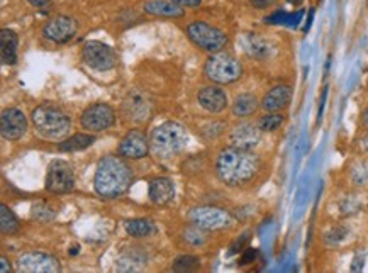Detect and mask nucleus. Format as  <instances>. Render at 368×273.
<instances>
[{"instance_id": "26", "label": "nucleus", "mask_w": 368, "mask_h": 273, "mask_svg": "<svg viewBox=\"0 0 368 273\" xmlns=\"http://www.w3.org/2000/svg\"><path fill=\"white\" fill-rule=\"evenodd\" d=\"M95 138L92 136V134H83V133H78L75 134V136L68 138V140L61 141L58 144V148L61 151H82V149L89 148V146L94 143Z\"/></svg>"}, {"instance_id": "9", "label": "nucleus", "mask_w": 368, "mask_h": 273, "mask_svg": "<svg viewBox=\"0 0 368 273\" xmlns=\"http://www.w3.org/2000/svg\"><path fill=\"white\" fill-rule=\"evenodd\" d=\"M75 176L74 170L67 161L55 160L49 163L46 175V190L51 194H68L74 190Z\"/></svg>"}, {"instance_id": "12", "label": "nucleus", "mask_w": 368, "mask_h": 273, "mask_svg": "<svg viewBox=\"0 0 368 273\" xmlns=\"http://www.w3.org/2000/svg\"><path fill=\"white\" fill-rule=\"evenodd\" d=\"M17 270L22 273H58L60 261L41 251H29L19 256Z\"/></svg>"}, {"instance_id": "33", "label": "nucleus", "mask_w": 368, "mask_h": 273, "mask_svg": "<svg viewBox=\"0 0 368 273\" xmlns=\"http://www.w3.org/2000/svg\"><path fill=\"white\" fill-rule=\"evenodd\" d=\"M172 2L185 9V7H199L202 3V0H172Z\"/></svg>"}, {"instance_id": "34", "label": "nucleus", "mask_w": 368, "mask_h": 273, "mask_svg": "<svg viewBox=\"0 0 368 273\" xmlns=\"http://www.w3.org/2000/svg\"><path fill=\"white\" fill-rule=\"evenodd\" d=\"M0 272L2 273H10L12 272V265L9 263V260L6 258V256H0Z\"/></svg>"}, {"instance_id": "4", "label": "nucleus", "mask_w": 368, "mask_h": 273, "mask_svg": "<svg viewBox=\"0 0 368 273\" xmlns=\"http://www.w3.org/2000/svg\"><path fill=\"white\" fill-rule=\"evenodd\" d=\"M31 121H33L37 134L44 140H61L70 133L72 128L70 115L65 114L58 107L48 106V104L36 107L31 115Z\"/></svg>"}, {"instance_id": "19", "label": "nucleus", "mask_w": 368, "mask_h": 273, "mask_svg": "<svg viewBox=\"0 0 368 273\" xmlns=\"http://www.w3.org/2000/svg\"><path fill=\"white\" fill-rule=\"evenodd\" d=\"M290 101H292V88L289 85H277L268 90V94L263 97L262 109L265 113H280L289 106Z\"/></svg>"}, {"instance_id": "35", "label": "nucleus", "mask_w": 368, "mask_h": 273, "mask_svg": "<svg viewBox=\"0 0 368 273\" xmlns=\"http://www.w3.org/2000/svg\"><path fill=\"white\" fill-rule=\"evenodd\" d=\"M256 255H258V251H256V249H248V251L244 253V256H246V258L241 260V263H250V261L256 258Z\"/></svg>"}, {"instance_id": "30", "label": "nucleus", "mask_w": 368, "mask_h": 273, "mask_svg": "<svg viewBox=\"0 0 368 273\" xmlns=\"http://www.w3.org/2000/svg\"><path fill=\"white\" fill-rule=\"evenodd\" d=\"M283 124V115H280L277 113H268L267 115H263L258 121V128L263 131V133H271V131H277L280 126Z\"/></svg>"}, {"instance_id": "18", "label": "nucleus", "mask_w": 368, "mask_h": 273, "mask_svg": "<svg viewBox=\"0 0 368 273\" xmlns=\"http://www.w3.org/2000/svg\"><path fill=\"white\" fill-rule=\"evenodd\" d=\"M199 104L210 114H219L228 107V95L221 87H204L197 95Z\"/></svg>"}, {"instance_id": "14", "label": "nucleus", "mask_w": 368, "mask_h": 273, "mask_svg": "<svg viewBox=\"0 0 368 273\" xmlns=\"http://www.w3.org/2000/svg\"><path fill=\"white\" fill-rule=\"evenodd\" d=\"M149 149H151V146H149L148 138L144 136L143 131L133 129L129 131V133L124 136V140L119 143L117 153L119 156H122V158L140 160L148 155Z\"/></svg>"}, {"instance_id": "38", "label": "nucleus", "mask_w": 368, "mask_h": 273, "mask_svg": "<svg viewBox=\"0 0 368 273\" xmlns=\"http://www.w3.org/2000/svg\"><path fill=\"white\" fill-rule=\"evenodd\" d=\"M289 3H292V6H299V3H302L304 0H287Z\"/></svg>"}, {"instance_id": "22", "label": "nucleus", "mask_w": 368, "mask_h": 273, "mask_svg": "<svg viewBox=\"0 0 368 273\" xmlns=\"http://www.w3.org/2000/svg\"><path fill=\"white\" fill-rule=\"evenodd\" d=\"M144 13L149 15H158V17H172L177 19L182 17L183 7L177 6L172 0H151V2L144 3Z\"/></svg>"}, {"instance_id": "25", "label": "nucleus", "mask_w": 368, "mask_h": 273, "mask_svg": "<svg viewBox=\"0 0 368 273\" xmlns=\"http://www.w3.org/2000/svg\"><path fill=\"white\" fill-rule=\"evenodd\" d=\"M256 109H258V99L253 94L237 95L233 102V114L237 117H248V115L255 114Z\"/></svg>"}, {"instance_id": "2", "label": "nucleus", "mask_w": 368, "mask_h": 273, "mask_svg": "<svg viewBox=\"0 0 368 273\" xmlns=\"http://www.w3.org/2000/svg\"><path fill=\"white\" fill-rule=\"evenodd\" d=\"M133 173L128 165L117 156H103L95 170V192L103 199H116L124 195L131 187Z\"/></svg>"}, {"instance_id": "21", "label": "nucleus", "mask_w": 368, "mask_h": 273, "mask_svg": "<svg viewBox=\"0 0 368 273\" xmlns=\"http://www.w3.org/2000/svg\"><path fill=\"white\" fill-rule=\"evenodd\" d=\"M19 38L14 31H0V60L3 65H14L17 61Z\"/></svg>"}, {"instance_id": "32", "label": "nucleus", "mask_w": 368, "mask_h": 273, "mask_svg": "<svg viewBox=\"0 0 368 273\" xmlns=\"http://www.w3.org/2000/svg\"><path fill=\"white\" fill-rule=\"evenodd\" d=\"M275 2H277V0H250V3L255 9H268V7L274 6Z\"/></svg>"}, {"instance_id": "5", "label": "nucleus", "mask_w": 368, "mask_h": 273, "mask_svg": "<svg viewBox=\"0 0 368 273\" xmlns=\"http://www.w3.org/2000/svg\"><path fill=\"white\" fill-rule=\"evenodd\" d=\"M204 73L210 82L217 85H231L243 75V65L231 53L217 51L206 61Z\"/></svg>"}, {"instance_id": "16", "label": "nucleus", "mask_w": 368, "mask_h": 273, "mask_svg": "<svg viewBox=\"0 0 368 273\" xmlns=\"http://www.w3.org/2000/svg\"><path fill=\"white\" fill-rule=\"evenodd\" d=\"M241 48L253 60H270L275 55V46L270 40L260 36V34H244L241 38Z\"/></svg>"}, {"instance_id": "13", "label": "nucleus", "mask_w": 368, "mask_h": 273, "mask_svg": "<svg viewBox=\"0 0 368 273\" xmlns=\"http://www.w3.org/2000/svg\"><path fill=\"white\" fill-rule=\"evenodd\" d=\"M76 33V21L70 15H56L43 28V36L51 43H67Z\"/></svg>"}, {"instance_id": "20", "label": "nucleus", "mask_w": 368, "mask_h": 273, "mask_svg": "<svg viewBox=\"0 0 368 273\" xmlns=\"http://www.w3.org/2000/svg\"><path fill=\"white\" fill-rule=\"evenodd\" d=\"M149 201L155 206H168L175 197V185L170 179H153L149 182Z\"/></svg>"}, {"instance_id": "23", "label": "nucleus", "mask_w": 368, "mask_h": 273, "mask_svg": "<svg viewBox=\"0 0 368 273\" xmlns=\"http://www.w3.org/2000/svg\"><path fill=\"white\" fill-rule=\"evenodd\" d=\"M147 265V255L140 249L133 248L122 253L121 260H119V272H140Z\"/></svg>"}, {"instance_id": "24", "label": "nucleus", "mask_w": 368, "mask_h": 273, "mask_svg": "<svg viewBox=\"0 0 368 273\" xmlns=\"http://www.w3.org/2000/svg\"><path fill=\"white\" fill-rule=\"evenodd\" d=\"M124 229L133 238H148L158 231L155 222L149 221V219H129L124 222Z\"/></svg>"}, {"instance_id": "1", "label": "nucleus", "mask_w": 368, "mask_h": 273, "mask_svg": "<svg viewBox=\"0 0 368 273\" xmlns=\"http://www.w3.org/2000/svg\"><path fill=\"white\" fill-rule=\"evenodd\" d=\"M260 160L253 149H243L231 146L224 148L217 155L216 172L222 183L231 187L244 185L258 173Z\"/></svg>"}, {"instance_id": "10", "label": "nucleus", "mask_w": 368, "mask_h": 273, "mask_svg": "<svg viewBox=\"0 0 368 273\" xmlns=\"http://www.w3.org/2000/svg\"><path fill=\"white\" fill-rule=\"evenodd\" d=\"M114 121H116V114H114L112 107L107 104H94V106L87 107L80 117L83 129L90 131V133H101V131L109 129Z\"/></svg>"}, {"instance_id": "15", "label": "nucleus", "mask_w": 368, "mask_h": 273, "mask_svg": "<svg viewBox=\"0 0 368 273\" xmlns=\"http://www.w3.org/2000/svg\"><path fill=\"white\" fill-rule=\"evenodd\" d=\"M28 131V119L22 110L19 109H6L0 117V134L3 140L15 141L22 138Z\"/></svg>"}, {"instance_id": "3", "label": "nucleus", "mask_w": 368, "mask_h": 273, "mask_svg": "<svg viewBox=\"0 0 368 273\" xmlns=\"http://www.w3.org/2000/svg\"><path fill=\"white\" fill-rule=\"evenodd\" d=\"M187 141V131L182 124L175 121H167L163 124H160L158 128L149 136V146H151L153 153L160 158H174L178 153H182L185 149Z\"/></svg>"}, {"instance_id": "8", "label": "nucleus", "mask_w": 368, "mask_h": 273, "mask_svg": "<svg viewBox=\"0 0 368 273\" xmlns=\"http://www.w3.org/2000/svg\"><path fill=\"white\" fill-rule=\"evenodd\" d=\"M82 60L90 70L109 72L116 67L117 56L109 44L101 41H89L82 48Z\"/></svg>"}, {"instance_id": "36", "label": "nucleus", "mask_w": 368, "mask_h": 273, "mask_svg": "<svg viewBox=\"0 0 368 273\" xmlns=\"http://www.w3.org/2000/svg\"><path fill=\"white\" fill-rule=\"evenodd\" d=\"M33 7H44L46 3H49V0H28Z\"/></svg>"}, {"instance_id": "11", "label": "nucleus", "mask_w": 368, "mask_h": 273, "mask_svg": "<svg viewBox=\"0 0 368 273\" xmlns=\"http://www.w3.org/2000/svg\"><path fill=\"white\" fill-rule=\"evenodd\" d=\"M153 102L144 92L133 90L122 102V114L131 122H144L151 117Z\"/></svg>"}, {"instance_id": "29", "label": "nucleus", "mask_w": 368, "mask_h": 273, "mask_svg": "<svg viewBox=\"0 0 368 273\" xmlns=\"http://www.w3.org/2000/svg\"><path fill=\"white\" fill-rule=\"evenodd\" d=\"M209 231L199 228V226H192V228L183 231V238H185V241L192 246H202L207 241V238H209Z\"/></svg>"}, {"instance_id": "17", "label": "nucleus", "mask_w": 368, "mask_h": 273, "mask_svg": "<svg viewBox=\"0 0 368 273\" xmlns=\"http://www.w3.org/2000/svg\"><path fill=\"white\" fill-rule=\"evenodd\" d=\"M260 131L262 129L258 126L250 124V122H241L231 131V144L236 146V148L253 149L262 140Z\"/></svg>"}, {"instance_id": "39", "label": "nucleus", "mask_w": 368, "mask_h": 273, "mask_svg": "<svg viewBox=\"0 0 368 273\" xmlns=\"http://www.w3.org/2000/svg\"><path fill=\"white\" fill-rule=\"evenodd\" d=\"M363 146H365V149H368V136L363 140Z\"/></svg>"}, {"instance_id": "6", "label": "nucleus", "mask_w": 368, "mask_h": 273, "mask_svg": "<svg viewBox=\"0 0 368 273\" xmlns=\"http://www.w3.org/2000/svg\"><path fill=\"white\" fill-rule=\"evenodd\" d=\"M187 36L192 43L207 53L222 51V48L228 44V36L221 29L202 21L192 22L187 26Z\"/></svg>"}, {"instance_id": "27", "label": "nucleus", "mask_w": 368, "mask_h": 273, "mask_svg": "<svg viewBox=\"0 0 368 273\" xmlns=\"http://www.w3.org/2000/svg\"><path fill=\"white\" fill-rule=\"evenodd\" d=\"M0 231L2 234H14L19 231V219L6 204L0 206Z\"/></svg>"}, {"instance_id": "28", "label": "nucleus", "mask_w": 368, "mask_h": 273, "mask_svg": "<svg viewBox=\"0 0 368 273\" xmlns=\"http://www.w3.org/2000/svg\"><path fill=\"white\" fill-rule=\"evenodd\" d=\"M201 268V260L194 255H180L174 261V272L177 273H192Z\"/></svg>"}, {"instance_id": "31", "label": "nucleus", "mask_w": 368, "mask_h": 273, "mask_svg": "<svg viewBox=\"0 0 368 273\" xmlns=\"http://www.w3.org/2000/svg\"><path fill=\"white\" fill-rule=\"evenodd\" d=\"M346 234H348L346 228H335L326 234V241H328L329 245H340L341 241L346 238Z\"/></svg>"}, {"instance_id": "7", "label": "nucleus", "mask_w": 368, "mask_h": 273, "mask_svg": "<svg viewBox=\"0 0 368 273\" xmlns=\"http://www.w3.org/2000/svg\"><path fill=\"white\" fill-rule=\"evenodd\" d=\"M189 221L206 231H221L233 224V216L221 207L199 206L189 210Z\"/></svg>"}, {"instance_id": "37", "label": "nucleus", "mask_w": 368, "mask_h": 273, "mask_svg": "<svg viewBox=\"0 0 368 273\" xmlns=\"http://www.w3.org/2000/svg\"><path fill=\"white\" fill-rule=\"evenodd\" d=\"M362 119H363V126H365V129L368 131V109H365V113H363Z\"/></svg>"}]
</instances>
